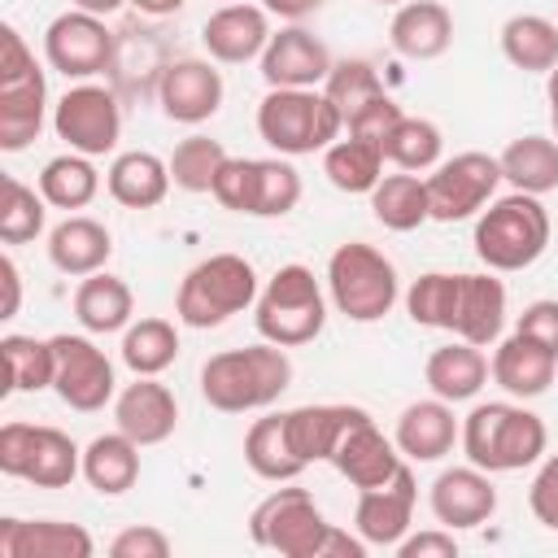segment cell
<instances>
[{
	"instance_id": "cell-19",
	"label": "cell",
	"mask_w": 558,
	"mask_h": 558,
	"mask_svg": "<svg viewBox=\"0 0 558 558\" xmlns=\"http://www.w3.org/2000/svg\"><path fill=\"white\" fill-rule=\"evenodd\" d=\"M427 501H432V514L440 527L462 532V527H480L493 519L497 488H493V475L480 466H449L432 480Z\"/></svg>"
},
{
	"instance_id": "cell-30",
	"label": "cell",
	"mask_w": 558,
	"mask_h": 558,
	"mask_svg": "<svg viewBox=\"0 0 558 558\" xmlns=\"http://www.w3.org/2000/svg\"><path fill=\"white\" fill-rule=\"evenodd\" d=\"M105 187L118 205L126 209H153L166 201V192L174 187L170 179V161H161L157 153H144V148H131V153H118L109 161V174H105Z\"/></svg>"
},
{
	"instance_id": "cell-45",
	"label": "cell",
	"mask_w": 558,
	"mask_h": 558,
	"mask_svg": "<svg viewBox=\"0 0 558 558\" xmlns=\"http://www.w3.org/2000/svg\"><path fill=\"white\" fill-rule=\"evenodd\" d=\"M301 201V174L288 157H257L253 174V214L248 218H283Z\"/></svg>"
},
{
	"instance_id": "cell-44",
	"label": "cell",
	"mask_w": 558,
	"mask_h": 558,
	"mask_svg": "<svg viewBox=\"0 0 558 558\" xmlns=\"http://www.w3.org/2000/svg\"><path fill=\"white\" fill-rule=\"evenodd\" d=\"M231 153L218 144V140H209V135H187V140H179L174 144V153H170V179H174V187L179 192H214V179H218V170H222V161H227Z\"/></svg>"
},
{
	"instance_id": "cell-12",
	"label": "cell",
	"mask_w": 558,
	"mask_h": 558,
	"mask_svg": "<svg viewBox=\"0 0 558 558\" xmlns=\"http://www.w3.org/2000/svg\"><path fill=\"white\" fill-rule=\"evenodd\" d=\"M44 57H48V65L57 74L87 83V78H96V74H105L113 65V31L96 13L65 9L44 31Z\"/></svg>"
},
{
	"instance_id": "cell-6",
	"label": "cell",
	"mask_w": 558,
	"mask_h": 558,
	"mask_svg": "<svg viewBox=\"0 0 558 558\" xmlns=\"http://www.w3.org/2000/svg\"><path fill=\"white\" fill-rule=\"evenodd\" d=\"M253 323H257V336L270 340V344H283V349H296V344H310L323 323H327V296H323V283L314 279L310 266L301 262H288L279 266L266 288L257 292L253 301Z\"/></svg>"
},
{
	"instance_id": "cell-50",
	"label": "cell",
	"mask_w": 558,
	"mask_h": 558,
	"mask_svg": "<svg viewBox=\"0 0 558 558\" xmlns=\"http://www.w3.org/2000/svg\"><path fill=\"white\" fill-rule=\"evenodd\" d=\"M109 554L113 558H170V536L153 523H140V527H126L109 541Z\"/></svg>"
},
{
	"instance_id": "cell-37",
	"label": "cell",
	"mask_w": 558,
	"mask_h": 558,
	"mask_svg": "<svg viewBox=\"0 0 558 558\" xmlns=\"http://www.w3.org/2000/svg\"><path fill=\"white\" fill-rule=\"evenodd\" d=\"M244 462L257 480H270V484H292L305 471V462L288 440L283 414H266L244 432Z\"/></svg>"
},
{
	"instance_id": "cell-40",
	"label": "cell",
	"mask_w": 558,
	"mask_h": 558,
	"mask_svg": "<svg viewBox=\"0 0 558 558\" xmlns=\"http://www.w3.org/2000/svg\"><path fill=\"white\" fill-rule=\"evenodd\" d=\"M179 357V331L170 318H140L122 331V362L135 375H161Z\"/></svg>"
},
{
	"instance_id": "cell-36",
	"label": "cell",
	"mask_w": 558,
	"mask_h": 558,
	"mask_svg": "<svg viewBox=\"0 0 558 558\" xmlns=\"http://www.w3.org/2000/svg\"><path fill=\"white\" fill-rule=\"evenodd\" d=\"M371 214L375 222H384L388 231H414L432 218V201H427V179L414 170H397L384 174L371 192Z\"/></svg>"
},
{
	"instance_id": "cell-22",
	"label": "cell",
	"mask_w": 558,
	"mask_h": 558,
	"mask_svg": "<svg viewBox=\"0 0 558 558\" xmlns=\"http://www.w3.org/2000/svg\"><path fill=\"white\" fill-rule=\"evenodd\" d=\"M331 466L362 493V488L388 484V480L401 471V449H397V440H388V436L375 427V418H362V423L349 427L344 440L336 445Z\"/></svg>"
},
{
	"instance_id": "cell-43",
	"label": "cell",
	"mask_w": 558,
	"mask_h": 558,
	"mask_svg": "<svg viewBox=\"0 0 558 558\" xmlns=\"http://www.w3.org/2000/svg\"><path fill=\"white\" fill-rule=\"evenodd\" d=\"M323 96L340 109V118L349 122L362 105H371L375 96H384V83H379V70L366 61V57H344V61H331L327 78H323Z\"/></svg>"
},
{
	"instance_id": "cell-55",
	"label": "cell",
	"mask_w": 558,
	"mask_h": 558,
	"mask_svg": "<svg viewBox=\"0 0 558 558\" xmlns=\"http://www.w3.org/2000/svg\"><path fill=\"white\" fill-rule=\"evenodd\" d=\"M318 4L323 0H262V9L283 17V22H305L310 13H318Z\"/></svg>"
},
{
	"instance_id": "cell-54",
	"label": "cell",
	"mask_w": 558,
	"mask_h": 558,
	"mask_svg": "<svg viewBox=\"0 0 558 558\" xmlns=\"http://www.w3.org/2000/svg\"><path fill=\"white\" fill-rule=\"evenodd\" d=\"M0 283H4L0 318H17V305H22V275H17V262H13L9 253L0 257Z\"/></svg>"
},
{
	"instance_id": "cell-1",
	"label": "cell",
	"mask_w": 558,
	"mask_h": 558,
	"mask_svg": "<svg viewBox=\"0 0 558 558\" xmlns=\"http://www.w3.org/2000/svg\"><path fill=\"white\" fill-rule=\"evenodd\" d=\"M292 384V357L283 344H244L222 349L201 366V397L222 414H248L275 405Z\"/></svg>"
},
{
	"instance_id": "cell-46",
	"label": "cell",
	"mask_w": 558,
	"mask_h": 558,
	"mask_svg": "<svg viewBox=\"0 0 558 558\" xmlns=\"http://www.w3.org/2000/svg\"><path fill=\"white\" fill-rule=\"evenodd\" d=\"M44 218H48V201L26 187L22 179L4 174V192H0V240L4 244H31L44 235Z\"/></svg>"
},
{
	"instance_id": "cell-13",
	"label": "cell",
	"mask_w": 558,
	"mask_h": 558,
	"mask_svg": "<svg viewBox=\"0 0 558 558\" xmlns=\"http://www.w3.org/2000/svg\"><path fill=\"white\" fill-rule=\"evenodd\" d=\"M52 353H57V379H52V392L78 410V414H96L113 401L118 392V375H113V362L105 357V349H96V340L87 336H52Z\"/></svg>"
},
{
	"instance_id": "cell-31",
	"label": "cell",
	"mask_w": 558,
	"mask_h": 558,
	"mask_svg": "<svg viewBox=\"0 0 558 558\" xmlns=\"http://www.w3.org/2000/svg\"><path fill=\"white\" fill-rule=\"evenodd\" d=\"M131 314H135V296H131V283L109 275V270H96L87 275L78 288H74V318L87 336H109V331H126L131 327Z\"/></svg>"
},
{
	"instance_id": "cell-47",
	"label": "cell",
	"mask_w": 558,
	"mask_h": 558,
	"mask_svg": "<svg viewBox=\"0 0 558 558\" xmlns=\"http://www.w3.org/2000/svg\"><path fill=\"white\" fill-rule=\"evenodd\" d=\"M253 174H257V157H227L209 196L231 214H253Z\"/></svg>"
},
{
	"instance_id": "cell-10",
	"label": "cell",
	"mask_w": 558,
	"mask_h": 558,
	"mask_svg": "<svg viewBox=\"0 0 558 558\" xmlns=\"http://www.w3.org/2000/svg\"><path fill=\"white\" fill-rule=\"evenodd\" d=\"M52 131H57V140L70 144V153L105 157L122 140V105L100 83H74L52 105Z\"/></svg>"
},
{
	"instance_id": "cell-11",
	"label": "cell",
	"mask_w": 558,
	"mask_h": 558,
	"mask_svg": "<svg viewBox=\"0 0 558 558\" xmlns=\"http://www.w3.org/2000/svg\"><path fill=\"white\" fill-rule=\"evenodd\" d=\"M497 183H501V161H497L493 153H480V148L453 153L449 161H440V166L427 174L432 218H436V222L475 218V214L497 196Z\"/></svg>"
},
{
	"instance_id": "cell-3",
	"label": "cell",
	"mask_w": 558,
	"mask_h": 558,
	"mask_svg": "<svg viewBox=\"0 0 558 558\" xmlns=\"http://www.w3.org/2000/svg\"><path fill=\"white\" fill-rule=\"evenodd\" d=\"M549 248V209L541 196L510 192L493 196L480 218H475V257L506 275V270H527L541 253Z\"/></svg>"
},
{
	"instance_id": "cell-39",
	"label": "cell",
	"mask_w": 558,
	"mask_h": 558,
	"mask_svg": "<svg viewBox=\"0 0 558 558\" xmlns=\"http://www.w3.org/2000/svg\"><path fill=\"white\" fill-rule=\"evenodd\" d=\"M0 362H4V392H44L57 379L52 340H35V336L9 331L0 340Z\"/></svg>"
},
{
	"instance_id": "cell-41",
	"label": "cell",
	"mask_w": 558,
	"mask_h": 558,
	"mask_svg": "<svg viewBox=\"0 0 558 558\" xmlns=\"http://www.w3.org/2000/svg\"><path fill=\"white\" fill-rule=\"evenodd\" d=\"M440 148H445L440 126L427 118H410V113H401V122L384 135V161H392L397 170H414V174L436 170Z\"/></svg>"
},
{
	"instance_id": "cell-14",
	"label": "cell",
	"mask_w": 558,
	"mask_h": 558,
	"mask_svg": "<svg viewBox=\"0 0 558 558\" xmlns=\"http://www.w3.org/2000/svg\"><path fill=\"white\" fill-rule=\"evenodd\" d=\"M222 70L214 61H201V57H183V61H170L157 78V105L170 122H183V126H201L209 122L218 109H222Z\"/></svg>"
},
{
	"instance_id": "cell-35",
	"label": "cell",
	"mask_w": 558,
	"mask_h": 558,
	"mask_svg": "<svg viewBox=\"0 0 558 558\" xmlns=\"http://www.w3.org/2000/svg\"><path fill=\"white\" fill-rule=\"evenodd\" d=\"M501 57L514 70L549 74L558 65V22L541 13H514L501 22Z\"/></svg>"
},
{
	"instance_id": "cell-9",
	"label": "cell",
	"mask_w": 558,
	"mask_h": 558,
	"mask_svg": "<svg viewBox=\"0 0 558 558\" xmlns=\"http://www.w3.org/2000/svg\"><path fill=\"white\" fill-rule=\"evenodd\" d=\"M331 523L323 519V510L314 506V497L296 484L275 488L266 501L253 506L248 514V536L262 549H275L283 558H318L323 541H327Z\"/></svg>"
},
{
	"instance_id": "cell-60",
	"label": "cell",
	"mask_w": 558,
	"mask_h": 558,
	"mask_svg": "<svg viewBox=\"0 0 558 558\" xmlns=\"http://www.w3.org/2000/svg\"><path fill=\"white\" fill-rule=\"evenodd\" d=\"M227 4H231V0H227Z\"/></svg>"
},
{
	"instance_id": "cell-29",
	"label": "cell",
	"mask_w": 558,
	"mask_h": 558,
	"mask_svg": "<svg viewBox=\"0 0 558 558\" xmlns=\"http://www.w3.org/2000/svg\"><path fill=\"white\" fill-rule=\"evenodd\" d=\"M488 375H493V366H488L484 349L471 344V340H453V344L432 349V357H427V366H423V379H427L432 397H440V401H449V405L471 401V397L488 384Z\"/></svg>"
},
{
	"instance_id": "cell-53",
	"label": "cell",
	"mask_w": 558,
	"mask_h": 558,
	"mask_svg": "<svg viewBox=\"0 0 558 558\" xmlns=\"http://www.w3.org/2000/svg\"><path fill=\"white\" fill-rule=\"evenodd\" d=\"M39 61H35V52L26 48V39H22V31L17 26H0V78H22V74H31Z\"/></svg>"
},
{
	"instance_id": "cell-23",
	"label": "cell",
	"mask_w": 558,
	"mask_h": 558,
	"mask_svg": "<svg viewBox=\"0 0 558 558\" xmlns=\"http://www.w3.org/2000/svg\"><path fill=\"white\" fill-rule=\"evenodd\" d=\"M362 418H371L362 405H296L283 414V427H288V440L296 449V458L310 466V462H331L336 445L344 440L349 427H357Z\"/></svg>"
},
{
	"instance_id": "cell-28",
	"label": "cell",
	"mask_w": 558,
	"mask_h": 558,
	"mask_svg": "<svg viewBox=\"0 0 558 558\" xmlns=\"http://www.w3.org/2000/svg\"><path fill=\"white\" fill-rule=\"evenodd\" d=\"M48 118V83L44 70L35 65L22 78H0V148L22 153Z\"/></svg>"
},
{
	"instance_id": "cell-52",
	"label": "cell",
	"mask_w": 558,
	"mask_h": 558,
	"mask_svg": "<svg viewBox=\"0 0 558 558\" xmlns=\"http://www.w3.org/2000/svg\"><path fill=\"white\" fill-rule=\"evenodd\" d=\"M397 554L401 558H458V541H453V527H427V532H405L397 541Z\"/></svg>"
},
{
	"instance_id": "cell-42",
	"label": "cell",
	"mask_w": 558,
	"mask_h": 558,
	"mask_svg": "<svg viewBox=\"0 0 558 558\" xmlns=\"http://www.w3.org/2000/svg\"><path fill=\"white\" fill-rule=\"evenodd\" d=\"M458 292H462V275L449 270H427L405 288V314L418 327H436V331H453L458 318Z\"/></svg>"
},
{
	"instance_id": "cell-18",
	"label": "cell",
	"mask_w": 558,
	"mask_h": 558,
	"mask_svg": "<svg viewBox=\"0 0 558 558\" xmlns=\"http://www.w3.org/2000/svg\"><path fill=\"white\" fill-rule=\"evenodd\" d=\"M113 423L140 449H148V445H161V440L174 436L179 401H174V392L166 384H157V375H135V384H126L113 397Z\"/></svg>"
},
{
	"instance_id": "cell-57",
	"label": "cell",
	"mask_w": 558,
	"mask_h": 558,
	"mask_svg": "<svg viewBox=\"0 0 558 558\" xmlns=\"http://www.w3.org/2000/svg\"><path fill=\"white\" fill-rule=\"evenodd\" d=\"M74 9H83V13H96V17H109V13H118L126 0H70Z\"/></svg>"
},
{
	"instance_id": "cell-4",
	"label": "cell",
	"mask_w": 558,
	"mask_h": 558,
	"mask_svg": "<svg viewBox=\"0 0 558 558\" xmlns=\"http://www.w3.org/2000/svg\"><path fill=\"white\" fill-rule=\"evenodd\" d=\"M257 135L279 157H305L336 144L344 118L318 87H270L257 105Z\"/></svg>"
},
{
	"instance_id": "cell-25",
	"label": "cell",
	"mask_w": 558,
	"mask_h": 558,
	"mask_svg": "<svg viewBox=\"0 0 558 558\" xmlns=\"http://www.w3.org/2000/svg\"><path fill=\"white\" fill-rule=\"evenodd\" d=\"M458 436H462V427L453 418V405L440 397L410 401L397 418V432H392L401 458H410V462H440Z\"/></svg>"
},
{
	"instance_id": "cell-24",
	"label": "cell",
	"mask_w": 558,
	"mask_h": 558,
	"mask_svg": "<svg viewBox=\"0 0 558 558\" xmlns=\"http://www.w3.org/2000/svg\"><path fill=\"white\" fill-rule=\"evenodd\" d=\"M488 366H493L497 388H506V392L519 397V401H532V397L549 392V384H554V375H558V357H554L545 344H536L532 336H523V331L497 340Z\"/></svg>"
},
{
	"instance_id": "cell-59",
	"label": "cell",
	"mask_w": 558,
	"mask_h": 558,
	"mask_svg": "<svg viewBox=\"0 0 558 558\" xmlns=\"http://www.w3.org/2000/svg\"><path fill=\"white\" fill-rule=\"evenodd\" d=\"M375 4H392V9H397V4H405V0H375Z\"/></svg>"
},
{
	"instance_id": "cell-49",
	"label": "cell",
	"mask_w": 558,
	"mask_h": 558,
	"mask_svg": "<svg viewBox=\"0 0 558 558\" xmlns=\"http://www.w3.org/2000/svg\"><path fill=\"white\" fill-rule=\"evenodd\" d=\"M527 506H532V514H536L541 527L558 532V453H549L541 462V471H536V480L527 488Z\"/></svg>"
},
{
	"instance_id": "cell-34",
	"label": "cell",
	"mask_w": 558,
	"mask_h": 558,
	"mask_svg": "<svg viewBox=\"0 0 558 558\" xmlns=\"http://www.w3.org/2000/svg\"><path fill=\"white\" fill-rule=\"evenodd\" d=\"M501 179L514 192L527 196H545L558 187V140L549 135H519L501 148Z\"/></svg>"
},
{
	"instance_id": "cell-51",
	"label": "cell",
	"mask_w": 558,
	"mask_h": 558,
	"mask_svg": "<svg viewBox=\"0 0 558 558\" xmlns=\"http://www.w3.org/2000/svg\"><path fill=\"white\" fill-rule=\"evenodd\" d=\"M514 331H523V336H532L536 344H545L554 357H558V301H532V305H523V314H519V323H514Z\"/></svg>"
},
{
	"instance_id": "cell-20",
	"label": "cell",
	"mask_w": 558,
	"mask_h": 558,
	"mask_svg": "<svg viewBox=\"0 0 558 558\" xmlns=\"http://www.w3.org/2000/svg\"><path fill=\"white\" fill-rule=\"evenodd\" d=\"M96 541L83 523L0 519V558H92Z\"/></svg>"
},
{
	"instance_id": "cell-7",
	"label": "cell",
	"mask_w": 558,
	"mask_h": 558,
	"mask_svg": "<svg viewBox=\"0 0 558 558\" xmlns=\"http://www.w3.org/2000/svg\"><path fill=\"white\" fill-rule=\"evenodd\" d=\"M327 296L349 323H379L397 305L401 279L375 244L349 240L327 257Z\"/></svg>"
},
{
	"instance_id": "cell-21",
	"label": "cell",
	"mask_w": 558,
	"mask_h": 558,
	"mask_svg": "<svg viewBox=\"0 0 558 558\" xmlns=\"http://www.w3.org/2000/svg\"><path fill=\"white\" fill-rule=\"evenodd\" d=\"M388 44L405 61H436L453 44V13L440 0H405L388 22Z\"/></svg>"
},
{
	"instance_id": "cell-5",
	"label": "cell",
	"mask_w": 558,
	"mask_h": 558,
	"mask_svg": "<svg viewBox=\"0 0 558 558\" xmlns=\"http://www.w3.org/2000/svg\"><path fill=\"white\" fill-rule=\"evenodd\" d=\"M257 270L248 257L240 253H214L205 262H196L183 283H179V296H174V314L183 327H196V331H209V327H222L227 318L244 314L253 301H257Z\"/></svg>"
},
{
	"instance_id": "cell-27",
	"label": "cell",
	"mask_w": 558,
	"mask_h": 558,
	"mask_svg": "<svg viewBox=\"0 0 558 558\" xmlns=\"http://www.w3.org/2000/svg\"><path fill=\"white\" fill-rule=\"evenodd\" d=\"M506 327V283L497 279V270H475L462 275V292H458V318H453V336L471 340L480 349L497 344Z\"/></svg>"
},
{
	"instance_id": "cell-58",
	"label": "cell",
	"mask_w": 558,
	"mask_h": 558,
	"mask_svg": "<svg viewBox=\"0 0 558 558\" xmlns=\"http://www.w3.org/2000/svg\"><path fill=\"white\" fill-rule=\"evenodd\" d=\"M545 100H549V122H554V140H558V65L545 74Z\"/></svg>"
},
{
	"instance_id": "cell-26",
	"label": "cell",
	"mask_w": 558,
	"mask_h": 558,
	"mask_svg": "<svg viewBox=\"0 0 558 558\" xmlns=\"http://www.w3.org/2000/svg\"><path fill=\"white\" fill-rule=\"evenodd\" d=\"M109 257H113V235L105 222H96L87 214H70L65 222H57L48 231V262L70 279H87V275L105 270Z\"/></svg>"
},
{
	"instance_id": "cell-17",
	"label": "cell",
	"mask_w": 558,
	"mask_h": 558,
	"mask_svg": "<svg viewBox=\"0 0 558 558\" xmlns=\"http://www.w3.org/2000/svg\"><path fill=\"white\" fill-rule=\"evenodd\" d=\"M257 61H262L266 87H318L331 70L327 44L301 22H288L283 31H275Z\"/></svg>"
},
{
	"instance_id": "cell-8",
	"label": "cell",
	"mask_w": 558,
	"mask_h": 558,
	"mask_svg": "<svg viewBox=\"0 0 558 558\" xmlns=\"http://www.w3.org/2000/svg\"><path fill=\"white\" fill-rule=\"evenodd\" d=\"M0 471L35 488H70L83 475V449L44 423H4L0 427Z\"/></svg>"
},
{
	"instance_id": "cell-32",
	"label": "cell",
	"mask_w": 558,
	"mask_h": 558,
	"mask_svg": "<svg viewBox=\"0 0 558 558\" xmlns=\"http://www.w3.org/2000/svg\"><path fill=\"white\" fill-rule=\"evenodd\" d=\"M323 174H327V183H331L336 192L371 196L375 183L384 179V144L344 131L336 144L323 148Z\"/></svg>"
},
{
	"instance_id": "cell-33",
	"label": "cell",
	"mask_w": 558,
	"mask_h": 558,
	"mask_svg": "<svg viewBox=\"0 0 558 558\" xmlns=\"http://www.w3.org/2000/svg\"><path fill=\"white\" fill-rule=\"evenodd\" d=\"M83 480L100 497H122L140 480V445L126 432H105L83 449Z\"/></svg>"
},
{
	"instance_id": "cell-38",
	"label": "cell",
	"mask_w": 558,
	"mask_h": 558,
	"mask_svg": "<svg viewBox=\"0 0 558 558\" xmlns=\"http://www.w3.org/2000/svg\"><path fill=\"white\" fill-rule=\"evenodd\" d=\"M100 192V170L92 166V157L83 153H61L52 161H44L39 170V196L52 205V209H87Z\"/></svg>"
},
{
	"instance_id": "cell-48",
	"label": "cell",
	"mask_w": 558,
	"mask_h": 558,
	"mask_svg": "<svg viewBox=\"0 0 558 558\" xmlns=\"http://www.w3.org/2000/svg\"><path fill=\"white\" fill-rule=\"evenodd\" d=\"M397 122H401V105L384 92V96H375L371 105H362V109L344 122V131H349V135H362V140H379V144H384V135H388Z\"/></svg>"
},
{
	"instance_id": "cell-56",
	"label": "cell",
	"mask_w": 558,
	"mask_h": 558,
	"mask_svg": "<svg viewBox=\"0 0 558 558\" xmlns=\"http://www.w3.org/2000/svg\"><path fill=\"white\" fill-rule=\"evenodd\" d=\"M126 4H135V9L148 13V17H170V13H179L187 0H126Z\"/></svg>"
},
{
	"instance_id": "cell-15",
	"label": "cell",
	"mask_w": 558,
	"mask_h": 558,
	"mask_svg": "<svg viewBox=\"0 0 558 558\" xmlns=\"http://www.w3.org/2000/svg\"><path fill=\"white\" fill-rule=\"evenodd\" d=\"M414 471L401 462V471L379 484V488H362L357 493V510H353V527L366 545H379V549H397V541L410 532V519H414Z\"/></svg>"
},
{
	"instance_id": "cell-16",
	"label": "cell",
	"mask_w": 558,
	"mask_h": 558,
	"mask_svg": "<svg viewBox=\"0 0 558 558\" xmlns=\"http://www.w3.org/2000/svg\"><path fill=\"white\" fill-rule=\"evenodd\" d=\"M270 35H275L270 13L262 4H240V0L214 9L201 26V44H205L209 61H218V65H244V61L262 57Z\"/></svg>"
},
{
	"instance_id": "cell-2",
	"label": "cell",
	"mask_w": 558,
	"mask_h": 558,
	"mask_svg": "<svg viewBox=\"0 0 558 558\" xmlns=\"http://www.w3.org/2000/svg\"><path fill=\"white\" fill-rule=\"evenodd\" d=\"M462 453L471 466L488 471V475H506V471H523L532 462H541L549 432L545 418L532 414L527 405L514 401H484L462 418Z\"/></svg>"
}]
</instances>
